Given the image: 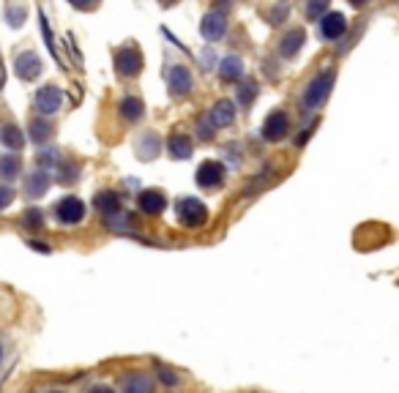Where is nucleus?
Returning <instances> with one entry per match:
<instances>
[{
	"mask_svg": "<svg viewBox=\"0 0 399 393\" xmlns=\"http://www.w3.org/2000/svg\"><path fill=\"white\" fill-rule=\"evenodd\" d=\"M58 147H42L39 150V156H36V162H39V167H42L44 172H47V167H55L58 164Z\"/></svg>",
	"mask_w": 399,
	"mask_h": 393,
	"instance_id": "nucleus-27",
	"label": "nucleus"
},
{
	"mask_svg": "<svg viewBox=\"0 0 399 393\" xmlns=\"http://www.w3.org/2000/svg\"><path fill=\"white\" fill-rule=\"evenodd\" d=\"M175 213H178V222L189 229L203 227V224L208 222V207L203 205L197 197H184V200H178Z\"/></svg>",
	"mask_w": 399,
	"mask_h": 393,
	"instance_id": "nucleus-1",
	"label": "nucleus"
},
{
	"mask_svg": "<svg viewBox=\"0 0 399 393\" xmlns=\"http://www.w3.org/2000/svg\"><path fill=\"white\" fill-rule=\"evenodd\" d=\"M47 188H49V172L36 169V172H30V175H28V181H25V194H28V197L39 200V197H44V191H47Z\"/></svg>",
	"mask_w": 399,
	"mask_h": 393,
	"instance_id": "nucleus-15",
	"label": "nucleus"
},
{
	"mask_svg": "<svg viewBox=\"0 0 399 393\" xmlns=\"http://www.w3.org/2000/svg\"><path fill=\"white\" fill-rule=\"evenodd\" d=\"M167 85L172 96H189L191 93V71L186 66H172L167 74Z\"/></svg>",
	"mask_w": 399,
	"mask_h": 393,
	"instance_id": "nucleus-10",
	"label": "nucleus"
},
{
	"mask_svg": "<svg viewBox=\"0 0 399 393\" xmlns=\"http://www.w3.org/2000/svg\"><path fill=\"white\" fill-rule=\"evenodd\" d=\"M194 181H197V186H203V188H216L225 181V164H222V162H213V159L203 162V164L197 167Z\"/></svg>",
	"mask_w": 399,
	"mask_h": 393,
	"instance_id": "nucleus-7",
	"label": "nucleus"
},
{
	"mask_svg": "<svg viewBox=\"0 0 399 393\" xmlns=\"http://www.w3.org/2000/svg\"><path fill=\"white\" fill-rule=\"evenodd\" d=\"M88 393H115L112 388H93V391H88Z\"/></svg>",
	"mask_w": 399,
	"mask_h": 393,
	"instance_id": "nucleus-36",
	"label": "nucleus"
},
{
	"mask_svg": "<svg viewBox=\"0 0 399 393\" xmlns=\"http://www.w3.org/2000/svg\"><path fill=\"white\" fill-rule=\"evenodd\" d=\"M167 147H169V156H172V159H189L191 156V140L186 137V134H172Z\"/></svg>",
	"mask_w": 399,
	"mask_h": 393,
	"instance_id": "nucleus-18",
	"label": "nucleus"
},
{
	"mask_svg": "<svg viewBox=\"0 0 399 393\" xmlns=\"http://www.w3.org/2000/svg\"><path fill=\"white\" fill-rule=\"evenodd\" d=\"M93 205L99 207L102 213H107V216H115L118 207H121V197L115 191H99L96 200H93Z\"/></svg>",
	"mask_w": 399,
	"mask_h": 393,
	"instance_id": "nucleus-19",
	"label": "nucleus"
},
{
	"mask_svg": "<svg viewBox=\"0 0 399 393\" xmlns=\"http://www.w3.org/2000/svg\"><path fill=\"white\" fill-rule=\"evenodd\" d=\"M28 17V8L25 6H6V22L11 25V28H20L22 22Z\"/></svg>",
	"mask_w": 399,
	"mask_h": 393,
	"instance_id": "nucleus-26",
	"label": "nucleus"
},
{
	"mask_svg": "<svg viewBox=\"0 0 399 393\" xmlns=\"http://www.w3.org/2000/svg\"><path fill=\"white\" fill-rule=\"evenodd\" d=\"M61 104H64V93H61L58 85H44V87H39V93H36V109L42 115H55L61 109Z\"/></svg>",
	"mask_w": 399,
	"mask_h": 393,
	"instance_id": "nucleus-6",
	"label": "nucleus"
},
{
	"mask_svg": "<svg viewBox=\"0 0 399 393\" xmlns=\"http://www.w3.org/2000/svg\"><path fill=\"white\" fill-rule=\"evenodd\" d=\"M285 14H287V6H276L271 14H268V17H271V25H279V22L285 20Z\"/></svg>",
	"mask_w": 399,
	"mask_h": 393,
	"instance_id": "nucleus-34",
	"label": "nucleus"
},
{
	"mask_svg": "<svg viewBox=\"0 0 399 393\" xmlns=\"http://www.w3.org/2000/svg\"><path fill=\"white\" fill-rule=\"evenodd\" d=\"M0 358H3V350H0Z\"/></svg>",
	"mask_w": 399,
	"mask_h": 393,
	"instance_id": "nucleus-37",
	"label": "nucleus"
},
{
	"mask_svg": "<svg viewBox=\"0 0 399 393\" xmlns=\"http://www.w3.org/2000/svg\"><path fill=\"white\" fill-rule=\"evenodd\" d=\"M210 126L213 128H222V126H230L235 121V104L230 99H222V102L213 104V109H210Z\"/></svg>",
	"mask_w": 399,
	"mask_h": 393,
	"instance_id": "nucleus-13",
	"label": "nucleus"
},
{
	"mask_svg": "<svg viewBox=\"0 0 399 393\" xmlns=\"http://www.w3.org/2000/svg\"><path fill=\"white\" fill-rule=\"evenodd\" d=\"M225 30H227V20H225V14L219 11V8H213L208 11L203 22H200V33H203V39H208V42H219L222 36H225Z\"/></svg>",
	"mask_w": 399,
	"mask_h": 393,
	"instance_id": "nucleus-9",
	"label": "nucleus"
},
{
	"mask_svg": "<svg viewBox=\"0 0 399 393\" xmlns=\"http://www.w3.org/2000/svg\"><path fill=\"white\" fill-rule=\"evenodd\" d=\"M254 96H257V85L254 83H244L241 87H238V102L241 104H246V107H249V104L254 102Z\"/></svg>",
	"mask_w": 399,
	"mask_h": 393,
	"instance_id": "nucleus-28",
	"label": "nucleus"
},
{
	"mask_svg": "<svg viewBox=\"0 0 399 393\" xmlns=\"http://www.w3.org/2000/svg\"><path fill=\"white\" fill-rule=\"evenodd\" d=\"M0 143L6 147H11V150H20V147L25 145V134H22L14 123H8L0 128Z\"/></svg>",
	"mask_w": 399,
	"mask_h": 393,
	"instance_id": "nucleus-21",
	"label": "nucleus"
},
{
	"mask_svg": "<svg viewBox=\"0 0 399 393\" xmlns=\"http://www.w3.org/2000/svg\"><path fill=\"white\" fill-rule=\"evenodd\" d=\"M118 109H121V115H124L126 121H140V118L145 115V104L140 102L137 96H126V99L121 102Z\"/></svg>",
	"mask_w": 399,
	"mask_h": 393,
	"instance_id": "nucleus-20",
	"label": "nucleus"
},
{
	"mask_svg": "<svg viewBox=\"0 0 399 393\" xmlns=\"http://www.w3.org/2000/svg\"><path fill=\"white\" fill-rule=\"evenodd\" d=\"M49 134H52V126L44 118H36V121L28 123V140H33V143H47Z\"/></svg>",
	"mask_w": 399,
	"mask_h": 393,
	"instance_id": "nucleus-22",
	"label": "nucleus"
},
{
	"mask_svg": "<svg viewBox=\"0 0 399 393\" xmlns=\"http://www.w3.org/2000/svg\"><path fill=\"white\" fill-rule=\"evenodd\" d=\"M159 145H162V143H159V137H156V134H150V131H145V134L134 143V150H137V156H140L143 162H150V159L159 153Z\"/></svg>",
	"mask_w": 399,
	"mask_h": 393,
	"instance_id": "nucleus-17",
	"label": "nucleus"
},
{
	"mask_svg": "<svg viewBox=\"0 0 399 393\" xmlns=\"http://www.w3.org/2000/svg\"><path fill=\"white\" fill-rule=\"evenodd\" d=\"M14 68H17V77L20 80L30 83V80H36L42 74V61H39L36 52H22V55H17V61H14Z\"/></svg>",
	"mask_w": 399,
	"mask_h": 393,
	"instance_id": "nucleus-11",
	"label": "nucleus"
},
{
	"mask_svg": "<svg viewBox=\"0 0 399 393\" xmlns=\"http://www.w3.org/2000/svg\"><path fill=\"white\" fill-rule=\"evenodd\" d=\"M137 205H140V210L148 213V216H159V213L167 207V197H165L159 188H145V191L137 197Z\"/></svg>",
	"mask_w": 399,
	"mask_h": 393,
	"instance_id": "nucleus-12",
	"label": "nucleus"
},
{
	"mask_svg": "<svg viewBox=\"0 0 399 393\" xmlns=\"http://www.w3.org/2000/svg\"><path fill=\"white\" fill-rule=\"evenodd\" d=\"M210 128H213V126H210V121L200 123V137H203V140H210V137H213V131H210Z\"/></svg>",
	"mask_w": 399,
	"mask_h": 393,
	"instance_id": "nucleus-35",
	"label": "nucleus"
},
{
	"mask_svg": "<svg viewBox=\"0 0 399 393\" xmlns=\"http://www.w3.org/2000/svg\"><path fill=\"white\" fill-rule=\"evenodd\" d=\"M77 172H80V164H66L64 167V183H69V181H77Z\"/></svg>",
	"mask_w": 399,
	"mask_h": 393,
	"instance_id": "nucleus-33",
	"label": "nucleus"
},
{
	"mask_svg": "<svg viewBox=\"0 0 399 393\" xmlns=\"http://www.w3.org/2000/svg\"><path fill=\"white\" fill-rule=\"evenodd\" d=\"M115 71L121 77H137L143 71V52L137 47H124L115 52Z\"/></svg>",
	"mask_w": 399,
	"mask_h": 393,
	"instance_id": "nucleus-3",
	"label": "nucleus"
},
{
	"mask_svg": "<svg viewBox=\"0 0 399 393\" xmlns=\"http://www.w3.org/2000/svg\"><path fill=\"white\" fill-rule=\"evenodd\" d=\"M124 393H153V385L145 374H129L124 380Z\"/></svg>",
	"mask_w": 399,
	"mask_h": 393,
	"instance_id": "nucleus-23",
	"label": "nucleus"
},
{
	"mask_svg": "<svg viewBox=\"0 0 399 393\" xmlns=\"http://www.w3.org/2000/svg\"><path fill=\"white\" fill-rule=\"evenodd\" d=\"M326 11H328V6H326V3H309V6H306V14H309L312 20H317V17H323Z\"/></svg>",
	"mask_w": 399,
	"mask_h": 393,
	"instance_id": "nucleus-31",
	"label": "nucleus"
},
{
	"mask_svg": "<svg viewBox=\"0 0 399 393\" xmlns=\"http://www.w3.org/2000/svg\"><path fill=\"white\" fill-rule=\"evenodd\" d=\"M241 74H244V61H241L238 55H227L225 61H219V77H222L225 83L241 80Z\"/></svg>",
	"mask_w": 399,
	"mask_h": 393,
	"instance_id": "nucleus-16",
	"label": "nucleus"
},
{
	"mask_svg": "<svg viewBox=\"0 0 399 393\" xmlns=\"http://www.w3.org/2000/svg\"><path fill=\"white\" fill-rule=\"evenodd\" d=\"M304 42H306V33H304L301 28H293L290 33H285V36H282V44H279L282 58H295V55L301 52Z\"/></svg>",
	"mask_w": 399,
	"mask_h": 393,
	"instance_id": "nucleus-14",
	"label": "nucleus"
},
{
	"mask_svg": "<svg viewBox=\"0 0 399 393\" xmlns=\"http://www.w3.org/2000/svg\"><path fill=\"white\" fill-rule=\"evenodd\" d=\"M39 20H42V33H44V42L49 47V52H52V58L61 63L58 58V49H55V36H52V30H49V22H47V14H44V8H39Z\"/></svg>",
	"mask_w": 399,
	"mask_h": 393,
	"instance_id": "nucleus-25",
	"label": "nucleus"
},
{
	"mask_svg": "<svg viewBox=\"0 0 399 393\" xmlns=\"http://www.w3.org/2000/svg\"><path fill=\"white\" fill-rule=\"evenodd\" d=\"M22 224H25V227H30V229H42L44 227L42 210H36V207H33V210H28V213L22 216Z\"/></svg>",
	"mask_w": 399,
	"mask_h": 393,
	"instance_id": "nucleus-29",
	"label": "nucleus"
},
{
	"mask_svg": "<svg viewBox=\"0 0 399 393\" xmlns=\"http://www.w3.org/2000/svg\"><path fill=\"white\" fill-rule=\"evenodd\" d=\"M287 131H290V118H287V112H282V109L271 112V115L266 118V123H263V137H266L268 143L285 140Z\"/></svg>",
	"mask_w": 399,
	"mask_h": 393,
	"instance_id": "nucleus-5",
	"label": "nucleus"
},
{
	"mask_svg": "<svg viewBox=\"0 0 399 393\" xmlns=\"http://www.w3.org/2000/svg\"><path fill=\"white\" fill-rule=\"evenodd\" d=\"M345 30H347V20H345L342 11H326L320 17V33H323V39L336 42V39L345 36Z\"/></svg>",
	"mask_w": 399,
	"mask_h": 393,
	"instance_id": "nucleus-8",
	"label": "nucleus"
},
{
	"mask_svg": "<svg viewBox=\"0 0 399 393\" xmlns=\"http://www.w3.org/2000/svg\"><path fill=\"white\" fill-rule=\"evenodd\" d=\"M331 87H334V74L331 71H323V74H317L312 83L306 85V90H304V109H317L320 104L328 99V93H331Z\"/></svg>",
	"mask_w": 399,
	"mask_h": 393,
	"instance_id": "nucleus-2",
	"label": "nucleus"
},
{
	"mask_svg": "<svg viewBox=\"0 0 399 393\" xmlns=\"http://www.w3.org/2000/svg\"><path fill=\"white\" fill-rule=\"evenodd\" d=\"M159 380L165 382V385H178V374H172V369H167V366H159Z\"/></svg>",
	"mask_w": 399,
	"mask_h": 393,
	"instance_id": "nucleus-30",
	"label": "nucleus"
},
{
	"mask_svg": "<svg viewBox=\"0 0 399 393\" xmlns=\"http://www.w3.org/2000/svg\"><path fill=\"white\" fill-rule=\"evenodd\" d=\"M22 169V162L20 156H14V153H6V156H0V172L6 175V178H17Z\"/></svg>",
	"mask_w": 399,
	"mask_h": 393,
	"instance_id": "nucleus-24",
	"label": "nucleus"
},
{
	"mask_svg": "<svg viewBox=\"0 0 399 393\" xmlns=\"http://www.w3.org/2000/svg\"><path fill=\"white\" fill-rule=\"evenodd\" d=\"M11 202H14V188L0 186V210H3V207H8Z\"/></svg>",
	"mask_w": 399,
	"mask_h": 393,
	"instance_id": "nucleus-32",
	"label": "nucleus"
},
{
	"mask_svg": "<svg viewBox=\"0 0 399 393\" xmlns=\"http://www.w3.org/2000/svg\"><path fill=\"white\" fill-rule=\"evenodd\" d=\"M55 219L61 222V224H80L85 219V205L80 197H64L58 207H55Z\"/></svg>",
	"mask_w": 399,
	"mask_h": 393,
	"instance_id": "nucleus-4",
	"label": "nucleus"
}]
</instances>
